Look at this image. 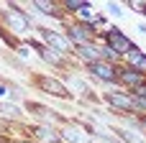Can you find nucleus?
Listing matches in <instances>:
<instances>
[{
    "mask_svg": "<svg viewBox=\"0 0 146 143\" xmlns=\"http://www.w3.org/2000/svg\"><path fill=\"white\" fill-rule=\"evenodd\" d=\"M128 5H131L133 10H139V13H146V3H136V0H131Z\"/></svg>",
    "mask_w": 146,
    "mask_h": 143,
    "instance_id": "a211bd4d",
    "label": "nucleus"
},
{
    "mask_svg": "<svg viewBox=\"0 0 146 143\" xmlns=\"http://www.w3.org/2000/svg\"><path fill=\"white\" fill-rule=\"evenodd\" d=\"M0 143H3V138H0Z\"/></svg>",
    "mask_w": 146,
    "mask_h": 143,
    "instance_id": "4be33fe9",
    "label": "nucleus"
},
{
    "mask_svg": "<svg viewBox=\"0 0 146 143\" xmlns=\"http://www.w3.org/2000/svg\"><path fill=\"white\" fill-rule=\"evenodd\" d=\"M28 43L41 51L44 61H49V64H62V54H56V51H51V49H44V46H38V43H33V41H28Z\"/></svg>",
    "mask_w": 146,
    "mask_h": 143,
    "instance_id": "9b49d317",
    "label": "nucleus"
},
{
    "mask_svg": "<svg viewBox=\"0 0 146 143\" xmlns=\"http://www.w3.org/2000/svg\"><path fill=\"white\" fill-rule=\"evenodd\" d=\"M62 5H64L67 10H77V13H80V10H82V8H87L90 3H82V0H67V3H62Z\"/></svg>",
    "mask_w": 146,
    "mask_h": 143,
    "instance_id": "4468645a",
    "label": "nucleus"
},
{
    "mask_svg": "<svg viewBox=\"0 0 146 143\" xmlns=\"http://www.w3.org/2000/svg\"><path fill=\"white\" fill-rule=\"evenodd\" d=\"M108 10H110V13H115V15H121V5H115V3H110V5H108Z\"/></svg>",
    "mask_w": 146,
    "mask_h": 143,
    "instance_id": "aec40b11",
    "label": "nucleus"
},
{
    "mask_svg": "<svg viewBox=\"0 0 146 143\" xmlns=\"http://www.w3.org/2000/svg\"><path fill=\"white\" fill-rule=\"evenodd\" d=\"M77 51H80V56H82L87 64H98V61H100V51H98L92 43H87V46H80Z\"/></svg>",
    "mask_w": 146,
    "mask_h": 143,
    "instance_id": "9d476101",
    "label": "nucleus"
},
{
    "mask_svg": "<svg viewBox=\"0 0 146 143\" xmlns=\"http://www.w3.org/2000/svg\"><path fill=\"white\" fill-rule=\"evenodd\" d=\"M0 113H5V115L15 118V115H18V107H13V105H3V102H0Z\"/></svg>",
    "mask_w": 146,
    "mask_h": 143,
    "instance_id": "f3484780",
    "label": "nucleus"
},
{
    "mask_svg": "<svg viewBox=\"0 0 146 143\" xmlns=\"http://www.w3.org/2000/svg\"><path fill=\"white\" fill-rule=\"evenodd\" d=\"M105 41H108V46H110V49H113L118 56H121V54H128V51L133 49V43H131V41H128V38L121 33V31H115V28L105 33Z\"/></svg>",
    "mask_w": 146,
    "mask_h": 143,
    "instance_id": "f03ea898",
    "label": "nucleus"
},
{
    "mask_svg": "<svg viewBox=\"0 0 146 143\" xmlns=\"http://www.w3.org/2000/svg\"><path fill=\"white\" fill-rule=\"evenodd\" d=\"M90 72H92V74H98L103 82H113V79L118 77V72H115V67H113L110 61H98V64H90Z\"/></svg>",
    "mask_w": 146,
    "mask_h": 143,
    "instance_id": "20e7f679",
    "label": "nucleus"
},
{
    "mask_svg": "<svg viewBox=\"0 0 146 143\" xmlns=\"http://www.w3.org/2000/svg\"><path fill=\"white\" fill-rule=\"evenodd\" d=\"M33 133H36V136H41L44 141H49V143H51V141H56V136H54V133H51L49 128H36Z\"/></svg>",
    "mask_w": 146,
    "mask_h": 143,
    "instance_id": "2eb2a0df",
    "label": "nucleus"
},
{
    "mask_svg": "<svg viewBox=\"0 0 146 143\" xmlns=\"http://www.w3.org/2000/svg\"><path fill=\"white\" fill-rule=\"evenodd\" d=\"M10 10H13V13H10V26H13L18 33H26V31H28V20L18 13V5H10Z\"/></svg>",
    "mask_w": 146,
    "mask_h": 143,
    "instance_id": "1a4fd4ad",
    "label": "nucleus"
},
{
    "mask_svg": "<svg viewBox=\"0 0 146 143\" xmlns=\"http://www.w3.org/2000/svg\"><path fill=\"white\" fill-rule=\"evenodd\" d=\"M144 123H146V115H144Z\"/></svg>",
    "mask_w": 146,
    "mask_h": 143,
    "instance_id": "412c9836",
    "label": "nucleus"
},
{
    "mask_svg": "<svg viewBox=\"0 0 146 143\" xmlns=\"http://www.w3.org/2000/svg\"><path fill=\"white\" fill-rule=\"evenodd\" d=\"M33 8H36V10H44L46 15H56V18H62V13H56V5H54V3H44V0H36V3H33Z\"/></svg>",
    "mask_w": 146,
    "mask_h": 143,
    "instance_id": "f8f14e48",
    "label": "nucleus"
},
{
    "mask_svg": "<svg viewBox=\"0 0 146 143\" xmlns=\"http://www.w3.org/2000/svg\"><path fill=\"white\" fill-rule=\"evenodd\" d=\"M118 77H121V82H126V84H131V87H136V90H141V87H146V77L141 74V72H136V69H121L118 72Z\"/></svg>",
    "mask_w": 146,
    "mask_h": 143,
    "instance_id": "39448f33",
    "label": "nucleus"
},
{
    "mask_svg": "<svg viewBox=\"0 0 146 143\" xmlns=\"http://www.w3.org/2000/svg\"><path fill=\"white\" fill-rule=\"evenodd\" d=\"M64 136H67L69 141H77V143H87V138H85L82 133H77V130H64Z\"/></svg>",
    "mask_w": 146,
    "mask_h": 143,
    "instance_id": "dca6fc26",
    "label": "nucleus"
},
{
    "mask_svg": "<svg viewBox=\"0 0 146 143\" xmlns=\"http://www.w3.org/2000/svg\"><path fill=\"white\" fill-rule=\"evenodd\" d=\"M108 102H110L113 107H118V110H133V100L126 97V95H121V92L108 95Z\"/></svg>",
    "mask_w": 146,
    "mask_h": 143,
    "instance_id": "6e6552de",
    "label": "nucleus"
},
{
    "mask_svg": "<svg viewBox=\"0 0 146 143\" xmlns=\"http://www.w3.org/2000/svg\"><path fill=\"white\" fill-rule=\"evenodd\" d=\"M41 36L46 38V43H51V46L56 49V54H64V51L69 49V41H67V38H62L59 33L49 31V28H44V31H41Z\"/></svg>",
    "mask_w": 146,
    "mask_h": 143,
    "instance_id": "423d86ee",
    "label": "nucleus"
},
{
    "mask_svg": "<svg viewBox=\"0 0 146 143\" xmlns=\"http://www.w3.org/2000/svg\"><path fill=\"white\" fill-rule=\"evenodd\" d=\"M92 36H95V26H87V23H77V26H69V41L80 49V46H87L92 43Z\"/></svg>",
    "mask_w": 146,
    "mask_h": 143,
    "instance_id": "f257e3e1",
    "label": "nucleus"
},
{
    "mask_svg": "<svg viewBox=\"0 0 146 143\" xmlns=\"http://www.w3.org/2000/svg\"><path fill=\"white\" fill-rule=\"evenodd\" d=\"M36 82H38V87H41L44 92H49V95H56V97H62V100H69V97H72L69 90H67L62 82L51 79V77H36Z\"/></svg>",
    "mask_w": 146,
    "mask_h": 143,
    "instance_id": "7ed1b4c3",
    "label": "nucleus"
},
{
    "mask_svg": "<svg viewBox=\"0 0 146 143\" xmlns=\"http://www.w3.org/2000/svg\"><path fill=\"white\" fill-rule=\"evenodd\" d=\"M103 54H105V56H108L110 61H113V59H118V54H115V51H113L110 46H105V49H103Z\"/></svg>",
    "mask_w": 146,
    "mask_h": 143,
    "instance_id": "6ab92c4d",
    "label": "nucleus"
},
{
    "mask_svg": "<svg viewBox=\"0 0 146 143\" xmlns=\"http://www.w3.org/2000/svg\"><path fill=\"white\" fill-rule=\"evenodd\" d=\"M128 61H131V69L141 72V74L146 77V56L141 54V51H139V49H136V46H133V49L128 51Z\"/></svg>",
    "mask_w": 146,
    "mask_h": 143,
    "instance_id": "0eeeda50",
    "label": "nucleus"
},
{
    "mask_svg": "<svg viewBox=\"0 0 146 143\" xmlns=\"http://www.w3.org/2000/svg\"><path fill=\"white\" fill-rule=\"evenodd\" d=\"M26 107H28L31 113H38L41 118H54V115H56V113H51V110H46V107H41V105H33V102H28Z\"/></svg>",
    "mask_w": 146,
    "mask_h": 143,
    "instance_id": "ddd939ff",
    "label": "nucleus"
}]
</instances>
